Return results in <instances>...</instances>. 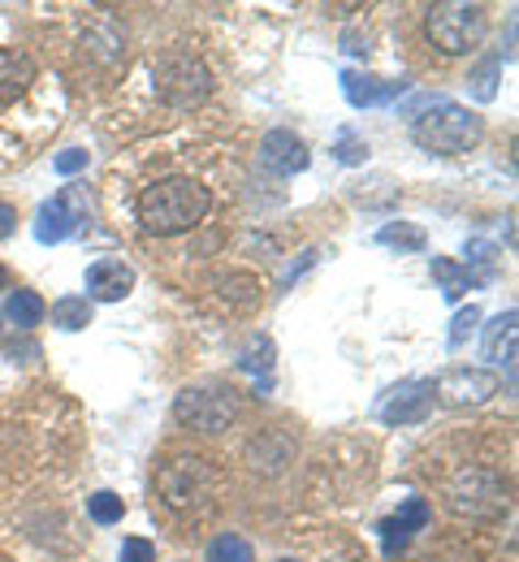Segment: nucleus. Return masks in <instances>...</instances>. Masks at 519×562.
Returning <instances> with one entry per match:
<instances>
[{
	"label": "nucleus",
	"instance_id": "aec40b11",
	"mask_svg": "<svg viewBox=\"0 0 519 562\" xmlns=\"http://www.w3.org/2000/svg\"><path fill=\"white\" fill-rule=\"evenodd\" d=\"M376 243L381 247H398V251H425V229L420 225H407V221H390L376 229Z\"/></svg>",
	"mask_w": 519,
	"mask_h": 562
},
{
	"label": "nucleus",
	"instance_id": "b1692460",
	"mask_svg": "<svg viewBox=\"0 0 519 562\" xmlns=\"http://www.w3.org/2000/svg\"><path fill=\"white\" fill-rule=\"evenodd\" d=\"M476 321H481V307H476V303H467V307L450 321V338H445V342H450V351H459V347H463V338L476 329Z\"/></svg>",
	"mask_w": 519,
	"mask_h": 562
},
{
	"label": "nucleus",
	"instance_id": "dca6fc26",
	"mask_svg": "<svg viewBox=\"0 0 519 562\" xmlns=\"http://www.w3.org/2000/svg\"><path fill=\"white\" fill-rule=\"evenodd\" d=\"M516 321H519V312L507 307V312H498V316L485 325V359L516 368Z\"/></svg>",
	"mask_w": 519,
	"mask_h": 562
},
{
	"label": "nucleus",
	"instance_id": "6ab92c4d",
	"mask_svg": "<svg viewBox=\"0 0 519 562\" xmlns=\"http://www.w3.org/2000/svg\"><path fill=\"white\" fill-rule=\"evenodd\" d=\"M53 325H57V329H66V334L87 329V325H91V299H82V294H66V299H57V303H53Z\"/></svg>",
	"mask_w": 519,
	"mask_h": 562
},
{
	"label": "nucleus",
	"instance_id": "f8f14e48",
	"mask_svg": "<svg viewBox=\"0 0 519 562\" xmlns=\"http://www.w3.org/2000/svg\"><path fill=\"white\" fill-rule=\"evenodd\" d=\"M307 160H312L307 143L291 135V131H269L260 139V169L273 173V178H295V173L307 169Z\"/></svg>",
	"mask_w": 519,
	"mask_h": 562
},
{
	"label": "nucleus",
	"instance_id": "39448f33",
	"mask_svg": "<svg viewBox=\"0 0 519 562\" xmlns=\"http://www.w3.org/2000/svg\"><path fill=\"white\" fill-rule=\"evenodd\" d=\"M151 74H156L160 100L173 104V109H195V104H204L213 95V74H208V66L195 53H187V48H169L156 61Z\"/></svg>",
	"mask_w": 519,
	"mask_h": 562
},
{
	"label": "nucleus",
	"instance_id": "f03ea898",
	"mask_svg": "<svg viewBox=\"0 0 519 562\" xmlns=\"http://www.w3.org/2000/svg\"><path fill=\"white\" fill-rule=\"evenodd\" d=\"M411 139L420 143L429 156H463L485 139V122L454 104V100H433L416 122H411Z\"/></svg>",
	"mask_w": 519,
	"mask_h": 562
},
{
	"label": "nucleus",
	"instance_id": "2eb2a0df",
	"mask_svg": "<svg viewBox=\"0 0 519 562\" xmlns=\"http://www.w3.org/2000/svg\"><path fill=\"white\" fill-rule=\"evenodd\" d=\"M40 66L22 53V48H0V109H9L13 100H22L31 91Z\"/></svg>",
	"mask_w": 519,
	"mask_h": 562
},
{
	"label": "nucleus",
	"instance_id": "a211bd4d",
	"mask_svg": "<svg viewBox=\"0 0 519 562\" xmlns=\"http://www.w3.org/2000/svg\"><path fill=\"white\" fill-rule=\"evenodd\" d=\"M433 278L442 281V294L454 303L467 285H485V278L476 273V269H467V265H454V260H433Z\"/></svg>",
	"mask_w": 519,
	"mask_h": 562
},
{
	"label": "nucleus",
	"instance_id": "c85d7f7f",
	"mask_svg": "<svg viewBox=\"0 0 519 562\" xmlns=\"http://www.w3.org/2000/svg\"><path fill=\"white\" fill-rule=\"evenodd\" d=\"M4 285H9V273H4V265H0V290H4Z\"/></svg>",
	"mask_w": 519,
	"mask_h": 562
},
{
	"label": "nucleus",
	"instance_id": "9d476101",
	"mask_svg": "<svg viewBox=\"0 0 519 562\" xmlns=\"http://www.w3.org/2000/svg\"><path fill=\"white\" fill-rule=\"evenodd\" d=\"M429 412H433V381H398L376 403V420L385 424H420Z\"/></svg>",
	"mask_w": 519,
	"mask_h": 562
},
{
	"label": "nucleus",
	"instance_id": "412c9836",
	"mask_svg": "<svg viewBox=\"0 0 519 562\" xmlns=\"http://www.w3.org/2000/svg\"><path fill=\"white\" fill-rule=\"evenodd\" d=\"M208 562H256V550H251V541L247 537H238V532H222V537H213L208 541Z\"/></svg>",
	"mask_w": 519,
	"mask_h": 562
},
{
	"label": "nucleus",
	"instance_id": "6e6552de",
	"mask_svg": "<svg viewBox=\"0 0 519 562\" xmlns=\"http://www.w3.org/2000/svg\"><path fill=\"white\" fill-rule=\"evenodd\" d=\"M87 216H91L87 187H66L61 195H53V200L40 204V212H35V238L44 247H57V243H66L70 234H78L87 225Z\"/></svg>",
	"mask_w": 519,
	"mask_h": 562
},
{
	"label": "nucleus",
	"instance_id": "20e7f679",
	"mask_svg": "<svg viewBox=\"0 0 519 562\" xmlns=\"http://www.w3.org/2000/svg\"><path fill=\"white\" fill-rule=\"evenodd\" d=\"M425 31H429L433 48H442L445 57H463V53L481 48V40L489 35V18H485L481 4L445 0V4H429Z\"/></svg>",
	"mask_w": 519,
	"mask_h": 562
},
{
	"label": "nucleus",
	"instance_id": "bb28decb",
	"mask_svg": "<svg viewBox=\"0 0 519 562\" xmlns=\"http://www.w3.org/2000/svg\"><path fill=\"white\" fill-rule=\"evenodd\" d=\"M364 156H369V143H360L356 135H351V131H342V143H338V160H342V165H360Z\"/></svg>",
	"mask_w": 519,
	"mask_h": 562
},
{
	"label": "nucleus",
	"instance_id": "9b49d317",
	"mask_svg": "<svg viewBox=\"0 0 519 562\" xmlns=\"http://www.w3.org/2000/svg\"><path fill=\"white\" fill-rule=\"evenodd\" d=\"M429 519H433V506H429L425 497H407V502L398 506V515H390V519H381V524H376L381 554H385V559H398V554L411 546V537H416Z\"/></svg>",
	"mask_w": 519,
	"mask_h": 562
},
{
	"label": "nucleus",
	"instance_id": "1a4fd4ad",
	"mask_svg": "<svg viewBox=\"0 0 519 562\" xmlns=\"http://www.w3.org/2000/svg\"><path fill=\"white\" fill-rule=\"evenodd\" d=\"M498 372H489V368H445L442 376L433 381V398L445 403V407H481V403H489L494 394H498Z\"/></svg>",
	"mask_w": 519,
	"mask_h": 562
},
{
	"label": "nucleus",
	"instance_id": "ddd939ff",
	"mask_svg": "<svg viewBox=\"0 0 519 562\" xmlns=\"http://www.w3.org/2000/svg\"><path fill=\"white\" fill-rule=\"evenodd\" d=\"M135 290V269L122 260H95L87 269V294L100 303H122Z\"/></svg>",
	"mask_w": 519,
	"mask_h": 562
},
{
	"label": "nucleus",
	"instance_id": "423d86ee",
	"mask_svg": "<svg viewBox=\"0 0 519 562\" xmlns=\"http://www.w3.org/2000/svg\"><path fill=\"white\" fill-rule=\"evenodd\" d=\"M445 497L459 515H472V519H494L503 515L507 506V485L489 472V468H459L445 485Z\"/></svg>",
	"mask_w": 519,
	"mask_h": 562
},
{
	"label": "nucleus",
	"instance_id": "7c9ffc66",
	"mask_svg": "<svg viewBox=\"0 0 519 562\" xmlns=\"http://www.w3.org/2000/svg\"><path fill=\"white\" fill-rule=\"evenodd\" d=\"M282 562H295V559H282Z\"/></svg>",
	"mask_w": 519,
	"mask_h": 562
},
{
	"label": "nucleus",
	"instance_id": "f3484780",
	"mask_svg": "<svg viewBox=\"0 0 519 562\" xmlns=\"http://www.w3.org/2000/svg\"><path fill=\"white\" fill-rule=\"evenodd\" d=\"M44 299L35 294V290H13L9 294V303H4V316L18 325V329H35L40 321H44Z\"/></svg>",
	"mask_w": 519,
	"mask_h": 562
},
{
	"label": "nucleus",
	"instance_id": "cd10ccee",
	"mask_svg": "<svg viewBox=\"0 0 519 562\" xmlns=\"http://www.w3.org/2000/svg\"><path fill=\"white\" fill-rule=\"evenodd\" d=\"M13 229H18V212L9 209V204H0V243H4Z\"/></svg>",
	"mask_w": 519,
	"mask_h": 562
},
{
	"label": "nucleus",
	"instance_id": "0eeeda50",
	"mask_svg": "<svg viewBox=\"0 0 519 562\" xmlns=\"http://www.w3.org/2000/svg\"><path fill=\"white\" fill-rule=\"evenodd\" d=\"M173 416L191 424L195 432H222L225 424H234L238 416V398L225 385H187L173 403Z\"/></svg>",
	"mask_w": 519,
	"mask_h": 562
},
{
	"label": "nucleus",
	"instance_id": "c756f323",
	"mask_svg": "<svg viewBox=\"0 0 519 562\" xmlns=\"http://www.w3.org/2000/svg\"><path fill=\"white\" fill-rule=\"evenodd\" d=\"M0 334H4V312H0Z\"/></svg>",
	"mask_w": 519,
	"mask_h": 562
},
{
	"label": "nucleus",
	"instance_id": "4468645a",
	"mask_svg": "<svg viewBox=\"0 0 519 562\" xmlns=\"http://www.w3.org/2000/svg\"><path fill=\"white\" fill-rule=\"evenodd\" d=\"M403 91H407V78H398V82H381V78H369V74H356V70L342 74V95H347L356 109L394 104Z\"/></svg>",
	"mask_w": 519,
	"mask_h": 562
},
{
	"label": "nucleus",
	"instance_id": "7ed1b4c3",
	"mask_svg": "<svg viewBox=\"0 0 519 562\" xmlns=\"http://www.w3.org/2000/svg\"><path fill=\"white\" fill-rule=\"evenodd\" d=\"M222 485L217 468L200 454H178L156 472V490L169 510H204L213 502V493Z\"/></svg>",
	"mask_w": 519,
	"mask_h": 562
},
{
	"label": "nucleus",
	"instance_id": "4be33fe9",
	"mask_svg": "<svg viewBox=\"0 0 519 562\" xmlns=\"http://www.w3.org/2000/svg\"><path fill=\"white\" fill-rule=\"evenodd\" d=\"M498 74H503V57H485L476 70H472V95L481 100V104H489L494 95H498Z\"/></svg>",
	"mask_w": 519,
	"mask_h": 562
},
{
	"label": "nucleus",
	"instance_id": "5701e85b",
	"mask_svg": "<svg viewBox=\"0 0 519 562\" xmlns=\"http://www.w3.org/2000/svg\"><path fill=\"white\" fill-rule=\"evenodd\" d=\"M87 510H91V519L95 524H122V515H126V502L117 497V493L100 490L87 497Z\"/></svg>",
	"mask_w": 519,
	"mask_h": 562
},
{
	"label": "nucleus",
	"instance_id": "393cba45",
	"mask_svg": "<svg viewBox=\"0 0 519 562\" xmlns=\"http://www.w3.org/2000/svg\"><path fill=\"white\" fill-rule=\"evenodd\" d=\"M122 562H156V546L144 537H126L122 541Z\"/></svg>",
	"mask_w": 519,
	"mask_h": 562
},
{
	"label": "nucleus",
	"instance_id": "a878e982",
	"mask_svg": "<svg viewBox=\"0 0 519 562\" xmlns=\"http://www.w3.org/2000/svg\"><path fill=\"white\" fill-rule=\"evenodd\" d=\"M53 169H57L61 178H75V173H82V169H87V151H82V147H70V151H61V156L53 160Z\"/></svg>",
	"mask_w": 519,
	"mask_h": 562
},
{
	"label": "nucleus",
	"instance_id": "f257e3e1",
	"mask_svg": "<svg viewBox=\"0 0 519 562\" xmlns=\"http://www.w3.org/2000/svg\"><path fill=\"white\" fill-rule=\"evenodd\" d=\"M208 209H213L208 187H200L191 178H160V182L144 187V195H139V221L156 238L195 229L208 216Z\"/></svg>",
	"mask_w": 519,
	"mask_h": 562
}]
</instances>
